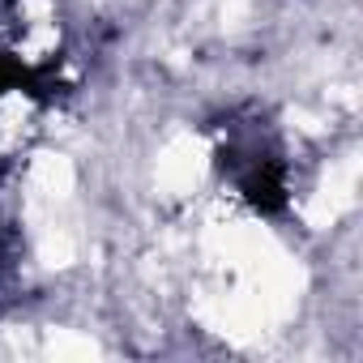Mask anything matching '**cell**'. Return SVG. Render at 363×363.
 <instances>
[{
	"label": "cell",
	"mask_w": 363,
	"mask_h": 363,
	"mask_svg": "<svg viewBox=\"0 0 363 363\" xmlns=\"http://www.w3.org/2000/svg\"><path fill=\"white\" fill-rule=\"evenodd\" d=\"M0 39L26 65L56 60L65 39L56 0H0Z\"/></svg>",
	"instance_id": "1"
}]
</instances>
